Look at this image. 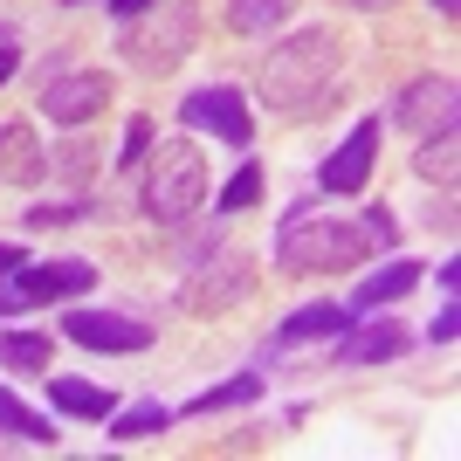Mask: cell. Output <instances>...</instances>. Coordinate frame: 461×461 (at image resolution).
Segmentation results:
<instances>
[{
    "mask_svg": "<svg viewBox=\"0 0 461 461\" xmlns=\"http://www.w3.org/2000/svg\"><path fill=\"white\" fill-rule=\"evenodd\" d=\"M338 69H345V41L338 28H296V35L269 41V56H262V104L276 117H310V111H330V90H338Z\"/></svg>",
    "mask_w": 461,
    "mask_h": 461,
    "instance_id": "6da1fadb",
    "label": "cell"
},
{
    "mask_svg": "<svg viewBox=\"0 0 461 461\" xmlns=\"http://www.w3.org/2000/svg\"><path fill=\"white\" fill-rule=\"evenodd\" d=\"M372 241L358 221L345 213H317V207H289L276 221V269L283 276H324V269H366Z\"/></svg>",
    "mask_w": 461,
    "mask_h": 461,
    "instance_id": "7a4b0ae2",
    "label": "cell"
},
{
    "mask_svg": "<svg viewBox=\"0 0 461 461\" xmlns=\"http://www.w3.org/2000/svg\"><path fill=\"white\" fill-rule=\"evenodd\" d=\"M138 173H145L138 207H145V221H158V228H186L193 213H200V200H207V158H200L193 138H158Z\"/></svg>",
    "mask_w": 461,
    "mask_h": 461,
    "instance_id": "3957f363",
    "label": "cell"
},
{
    "mask_svg": "<svg viewBox=\"0 0 461 461\" xmlns=\"http://www.w3.org/2000/svg\"><path fill=\"white\" fill-rule=\"evenodd\" d=\"M193 41H200V0H152L131 21H117V49H124V62L138 77L179 69L193 56Z\"/></svg>",
    "mask_w": 461,
    "mask_h": 461,
    "instance_id": "277c9868",
    "label": "cell"
},
{
    "mask_svg": "<svg viewBox=\"0 0 461 461\" xmlns=\"http://www.w3.org/2000/svg\"><path fill=\"white\" fill-rule=\"evenodd\" d=\"M255 283H262V269H255L249 255H200L186 269V283H179V310H193V317H221V310H234V303H249L255 296Z\"/></svg>",
    "mask_w": 461,
    "mask_h": 461,
    "instance_id": "5b68a950",
    "label": "cell"
},
{
    "mask_svg": "<svg viewBox=\"0 0 461 461\" xmlns=\"http://www.w3.org/2000/svg\"><path fill=\"white\" fill-rule=\"evenodd\" d=\"M111 96H117V83L104 77V69H49V77H41V90H35V104H41V117H49V124L77 131V124H90Z\"/></svg>",
    "mask_w": 461,
    "mask_h": 461,
    "instance_id": "8992f818",
    "label": "cell"
},
{
    "mask_svg": "<svg viewBox=\"0 0 461 461\" xmlns=\"http://www.w3.org/2000/svg\"><path fill=\"white\" fill-rule=\"evenodd\" d=\"M179 124L213 131L221 145H234V152L255 145V111H249V96H241V83H200V90L179 104Z\"/></svg>",
    "mask_w": 461,
    "mask_h": 461,
    "instance_id": "52a82bcc",
    "label": "cell"
},
{
    "mask_svg": "<svg viewBox=\"0 0 461 461\" xmlns=\"http://www.w3.org/2000/svg\"><path fill=\"white\" fill-rule=\"evenodd\" d=\"M379 138H385V124L379 117H358L345 138H338V152L317 166V186L330 193V200H351V193H366V179H372V166H379Z\"/></svg>",
    "mask_w": 461,
    "mask_h": 461,
    "instance_id": "ba28073f",
    "label": "cell"
},
{
    "mask_svg": "<svg viewBox=\"0 0 461 461\" xmlns=\"http://www.w3.org/2000/svg\"><path fill=\"white\" fill-rule=\"evenodd\" d=\"M62 338L83 345V351H104V358H131V351H145L158 338V324H138L124 310H69V317H62Z\"/></svg>",
    "mask_w": 461,
    "mask_h": 461,
    "instance_id": "9c48e42d",
    "label": "cell"
},
{
    "mask_svg": "<svg viewBox=\"0 0 461 461\" xmlns=\"http://www.w3.org/2000/svg\"><path fill=\"white\" fill-rule=\"evenodd\" d=\"M345 324H351V310L345 303H303V310H289L283 324H276V338H269V366H289V358H310L303 345H338V338H345Z\"/></svg>",
    "mask_w": 461,
    "mask_h": 461,
    "instance_id": "30bf717a",
    "label": "cell"
},
{
    "mask_svg": "<svg viewBox=\"0 0 461 461\" xmlns=\"http://www.w3.org/2000/svg\"><path fill=\"white\" fill-rule=\"evenodd\" d=\"M455 104H461L455 77H413L400 96H393V117H385V124L427 138V131H447V124H455Z\"/></svg>",
    "mask_w": 461,
    "mask_h": 461,
    "instance_id": "8fae6325",
    "label": "cell"
},
{
    "mask_svg": "<svg viewBox=\"0 0 461 461\" xmlns=\"http://www.w3.org/2000/svg\"><path fill=\"white\" fill-rule=\"evenodd\" d=\"M14 289L28 303H69V296H90L96 289V269L83 255H56V262H21L14 269Z\"/></svg>",
    "mask_w": 461,
    "mask_h": 461,
    "instance_id": "7c38bea8",
    "label": "cell"
},
{
    "mask_svg": "<svg viewBox=\"0 0 461 461\" xmlns=\"http://www.w3.org/2000/svg\"><path fill=\"white\" fill-rule=\"evenodd\" d=\"M406 345H413V338L379 310V324H345V338L330 345V358H338V366H393Z\"/></svg>",
    "mask_w": 461,
    "mask_h": 461,
    "instance_id": "4fadbf2b",
    "label": "cell"
},
{
    "mask_svg": "<svg viewBox=\"0 0 461 461\" xmlns=\"http://www.w3.org/2000/svg\"><path fill=\"white\" fill-rule=\"evenodd\" d=\"M41 393H49V413L62 420H111L117 413V393L96 379H62V372H41Z\"/></svg>",
    "mask_w": 461,
    "mask_h": 461,
    "instance_id": "5bb4252c",
    "label": "cell"
},
{
    "mask_svg": "<svg viewBox=\"0 0 461 461\" xmlns=\"http://www.w3.org/2000/svg\"><path fill=\"white\" fill-rule=\"evenodd\" d=\"M49 179V152H41L35 124H0V186H41Z\"/></svg>",
    "mask_w": 461,
    "mask_h": 461,
    "instance_id": "9a60e30c",
    "label": "cell"
},
{
    "mask_svg": "<svg viewBox=\"0 0 461 461\" xmlns=\"http://www.w3.org/2000/svg\"><path fill=\"white\" fill-rule=\"evenodd\" d=\"M420 289V262H385V269L358 276V289H351L345 310H393L400 296H413Z\"/></svg>",
    "mask_w": 461,
    "mask_h": 461,
    "instance_id": "2e32d148",
    "label": "cell"
},
{
    "mask_svg": "<svg viewBox=\"0 0 461 461\" xmlns=\"http://www.w3.org/2000/svg\"><path fill=\"white\" fill-rule=\"evenodd\" d=\"M255 400H262V379H255V372H234V379L193 393L186 413H193V420H213V413H234V406H255Z\"/></svg>",
    "mask_w": 461,
    "mask_h": 461,
    "instance_id": "e0dca14e",
    "label": "cell"
},
{
    "mask_svg": "<svg viewBox=\"0 0 461 461\" xmlns=\"http://www.w3.org/2000/svg\"><path fill=\"white\" fill-rule=\"evenodd\" d=\"M0 434H14V441H28V447H56V441H62V434H56V413L21 406L7 385H0Z\"/></svg>",
    "mask_w": 461,
    "mask_h": 461,
    "instance_id": "ac0fdd59",
    "label": "cell"
},
{
    "mask_svg": "<svg viewBox=\"0 0 461 461\" xmlns=\"http://www.w3.org/2000/svg\"><path fill=\"white\" fill-rule=\"evenodd\" d=\"M0 366L14 379H41L49 372V330H0Z\"/></svg>",
    "mask_w": 461,
    "mask_h": 461,
    "instance_id": "d6986e66",
    "label": "cell"
},
{
    "mask_svg": "<svg viewBox=\"0 0 461 461\" xmlns=\"http://www.w3.org/2000/svg\"><path fill=\"white\" fill-rule=\"evenodd\" d=\"M166 427H173V406L166 400H138V406H124V413H111V441L131 447V441H145V434H166Z\"/></svg>",
    "mask_w": 461,
    "mask_h": 461,
    "instance_id": "ffe728a7",
    "label": "cell"
},
{
    "mask_svg": "<svg viewBox=\"0 0 461 461\" xmlns=\"http://www.w3.org/2000/svg\"><path fill=\"white\" fill-rule=\"evenodd\" d=\"M413 173L427 179V186H455V124L447 131H427L420 152H413Z\"/></svg>",
    "mask_w": 461,
    "mask_h": 461,
    "instance_id": "44dd1931",
    "label": "cell"
},
{
    "mask_svg": "<svg viewBox=\"0 0 461 461\" xmlns=\"http://www.w3.org/2000/svg\"><path fill=\"white\" fill-rule=\"evenodd\" d=\"M283 21H289V0H228L234 35H276Z\"/></svg>",
    "mask_w": 461,
    "mask_h": 461,
    "instance_id": "7402d4cb",
    "label": "cell"
},
{
    "mask_svg": "<svg viewBox=\"0 0 461 461\" xmlns=\"http://www.w3.org/2000/svg\"><path fill=\"white\" fill-rule=\"evenodd\" d=\"M249 207H262V166H255V158H241V166H234V179L213 193V213L228 221V213H249Z\"/></svg>",
    "mask_w": 461,
    "mask_h": 461,
    "instance_id": "603a6c76",
    "label": "cell"
},
{
    "mask_svg": "<svg viewBox=\"0 0 461 461\" xmlns=\"http://www.w3.org/2000/svg\"><path fill=\"white\" fill-rule=\"evenodd\" d=\"M77 221H90V207L83 200H35V207L21 213V228H77Z\"/></svg>",
    "mask_w": 461,
    "mask_h": 461,
    "instance_id": "cb8c5ba5",
    "label": "cell"
},
{
    "mask_svg": "<svg viewBox=\"0 0 461 461\" xmlns=\"http://www.w3.org/2000/svg\"><path fill=\"white\" fill-rule=\"evenodd\" d=\"M358 228H366V241H372V249H400V221H393V207H385V200H372Z\"/></svg>",
    "mask_w": 461,
    "mask_h": 461,
    "instance_id": "d4e9b609",
    "label": "cell"
},
{
    "mask_svg": "<svg viewBox=\"0 0 461 461\" xmlns=\"http://www.w3.org/2000/svg\"><path fill=\"white\" fill-rule=\"evenodd\" d=\"M90 145H83V138H69V145H62V152H49V173H62V179H77V186H83V179H90Z\"/></svg>",
    "mask_w": 461,
    "mask_h": 461,
    "instance_id": "484cf974",
    "label": "cell"
},
{
    "mask_svg": "<svg viewBox=\"0 0 461 461\" xmlns=\"http://www.w3.org/2000/svg\"><path fill=\"white\" fill-rule=\"evenodd\" d=\"M145 152H152V117H131V124H124V152H117V166H124V173H138V166H145Z\"/></svg>",
    "mask_w": 461,
    "mask_h": 461,
    "instance_id": "4316f807",
    "label": "cell"
},
{
    "mask_svg": "<svg viewBox=\"0 0 461 461\" xmlns=\"http://www.w3.org/2000/svg\"><path fill=\"white\" fill-rule=\"evenodd\" d=\"M455 330H461V310H455V296H447V303L434 310V324H427V345H455Z\"/></svg>",
    "mask_w": 461,
    "mask_h": 461,
    "instance_id": "83f0119b",
    "label": "cell"
},
{
    "mask_svg": "<svg viewBox=\"0 0 461 461\" xmlns=\"http://www.w3.org/2000/svg\"><path fill=\"white\" fill-rule=\"evenodd\" d=\"M28 310H35V303H28V296H21L7 276H0V324H14V317H28Z\"/></svg>",
    "mask_w": 461,
    "mask_h": 461,
    "instance_id": "f1b7e54d",
    "label": "cell"
},
{
    "mask_svg": "<svg viewBox=\"0 0 461 461\" xmlns=\"http://www.w3.org/2000/svg\"><path fill=\"white\" fill-rule=\"evenodd\" d=\"M14 69H21V41L7 35V28H0V90L14 83Z\"/></svg>",
    "mask_w": 461,
    "mask_h": 461,
    "instance_id": "f546056e",
    "label": "cell"
},
{
    "mask_svg": "<svg viewBox=\"0 0 461 461\" xmlns=\"http://www.w3.org/2000/svg\"><path fill=\"white\" fill-rule=\"evenodd\" d=\"M21 262H28V249H21V241H0V276H14Z\"/></svg>",
    "mask_w": 461,
    "mask_h": 461,
    "instance_id": "4dcf8cb0",
    "label": "cell"
},
{
    "mask_svg": "<svg viewBox=\"0 0 461 461\" xmlns=\"http://www.w3.org/2000/svg\"><path fill=\"white\" fill-rule=\"evenodd\" d=\"M338 7H351V14H385L393 0H338Z\"/></svg>",
    "mask_w": 461,
    "mask_h": 461,
    "instance_id": "1f68e13d",
    "label": "cell"
},
{
    "mask_svg": "<svg viewBox=\"0 0 461 461\" xmlns=\"http://www.w3.org/2000/svg\"><path fill=\"white\" fill-rule=\"evenodd\" d=\"M138 7H152V0H111V14H117V21H131Z\"/></svg>",
    "mask_w": 461,
    "mask_h": 461,
    "instance_id": "d6a6232c",
    "label": "cell"
},
{
    "mask_svg": "<svg viewBox=\"0 0 461 461\" xmlns=\"http://www.w3.org/2000/svg\"><path fill=\"white\" fill-rule=\"evenodd\" d=\"M434 14H455V0H434Z\"/></svg>",
    "mask_w": 461,
    "mask_h": 461,
    "instance_id": "836d02e7",
    "label": "cell"
},
{
    "mask_svg": "<svg viewBox=\"0 0 461 461\" xmlns=\"http://www.w3.org/2000/svg\"><path fill=\"white\" fill-rule=\"evenodd\" d=\"M62 7H90V0H62Z\"/></svg>",
    "mask_w": 461,
    "mask_h": 461,
    "instance_id": "e575fe53",
    "label": "cell"
}]
</instances>
